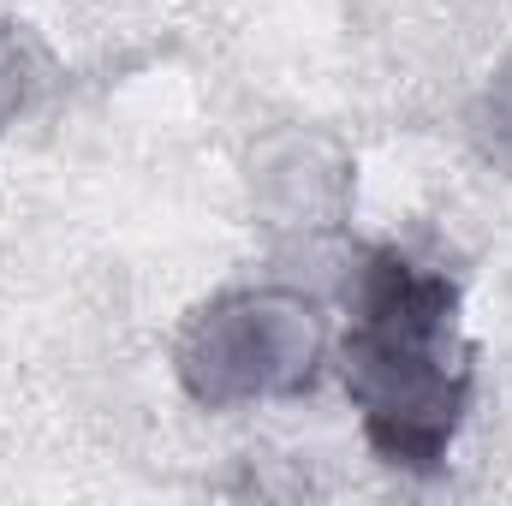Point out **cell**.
Here are the masks:
<instances>
[{"instance_id": "cell-3", "label": "cell", "mask_w": 512, "mask_h": 506, "mask_svg": "<svg viewBox=\"0 0 512 506\" xmlns=\"http://www.w3.org/2000/svg\"><path fill=\"white\" fill-rule=\"evenodd\" d=\"M465 131H471V149H477L495 173L512 179V54L489 72L483 96H477L471 114H465Z\"/></svg>"}, {"instance_id": "cell-2", "label": "cell", "mask_w": 512, "mask_h": 506, "mask_svg": "<svg viewBox=\"0 0 512 506\" xmlns=\"http://www.w3.org/2000/svg\"><path fill=\"white\" fill-rule=\"evenodd\" d=\"M322 364L328 316L292 286H233L197 304L173 340V376L203 411L298 399L322 381Z\"/></svg>"}, {"instance_id": "cell-4", "label": "cell", "mask_w": 512, "mask_h": 506, "mask_svg": "<svg viewBox=\"0 0 512 506\" xmlns=\"http://www.w3.org/2000/svg\"><path fill=\"white\" fill-rule=\"evenodd\" d=\"M42 48L24 36V24H12V18H0V137L24 120V108L36 102V90H42Z\"/></svg>"}, {"instance_id": "cell-1", "label": "cell", "mask_w": 512, "mask_h": 506, "mask_svg": "<svg viewBox=\"0 0 512 506\" xmlns=\"http://www.w3.org/2000/svg\"><path fill=\"white\" fill-rule=\"evenodd\" d=\"M340 376L364 441L405 477H435L477 399V340L459 316V280L399 245H370L346 286Z\"/></svg>"}]
</instances>
